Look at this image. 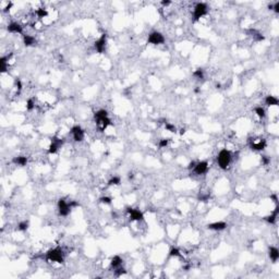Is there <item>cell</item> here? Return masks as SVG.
<instances>
[{
    "instance_id": "obj_9",
    "label": "cell",
    "mask_w": 279,
    "mask_h": 279,
    "mask_svg": "<svg viewBox=\"0 0 279 279\" xmlns=\"http://www.w3.org/2000/svg\"><path fill=\"white\" fill-rule=\"evenodd\" d=\"M128 213L130 214V217H131L132 220H136V221H142L144 219V216L142 214V212L140 209L136 208H129L128 209Z\"/></svg>"
},
{
    "instance_id": "obj_25",
    "label": "cell",
    "mask_w": 279,
    "mask_h": 279,
    "mask_svg": "<svg viewBox=\"0 0 279 279\" xmlns=\"http://www.w3.org/2000/svg\"><path fill=\"white\" fill-rule=\"evenodd\" d=\"M169 255H170V256H174V257H179V256L181 255V253H180V251H179V250L177 249V247H174V249L170 250Z\"/></svg>"
},
{
    "instance_id": "obj_14",
    "label": "cell",
    "mask_w": 279,
    "mask_h": 279,
    "mask_svg": "<svg viewBox=\"0 0 279 279\" xmlns=\"http://www.w3.org/2000/svg\"><path fill=\"white\" fill-rule=\"evenodd\" d=\"M269 257H271V260L273 261L274 263L277 262L278 258H279V251H278L277 247H269Z\"/></svg>"
},
{
    "instance_id": "obj_12",
    "label": "cell",
    "mask_w": 279,
    "mask_h": 279,
    "mask_svg": "<svg viewBox=\"0 0 279 279\" xmlns=\"http://www.w3.org/2000/svg\"><path fill=\"white\" fill-rule=\"evenodd\" d=\"M226 228H227V223L223 221H217V223H213L208 225V229L214 230V231H221V230H225Z\"/></svg>"
},
{
    "instance_id": "obj_16",
    "label": "cell",
    "mask_w": 279,
    "mask_h": 279,
    "mask_svg": "<svg viewBox=\"0 0 279 279\" xmlns=\"http://www.w3.org/2000/svg\"><path fill=\"white\" fill-rule=\"evenodd\" d=\"M278 210H279L278 209V206H276L275 210H274V212L272 213L269 216L265 217V220L268 221L269 223H275V221L277 220V217H278Z\"/></svg>"
},
{
    "instance_id": "obj_23",
    "label": "cell",
    "mask_w": 279,
    "mask_h": 279,
    "mask_svg": "<svg viewBox=\"0 0 279 279\" xmlns=\"http://www.w3.org/2000/svg\"><path fill=\"white\" fill-rule=\"evenodd\" d=\"M120 182H121V180H120L119 177H114V178H111L109 180L108 184L109 185H118V184H120Z\"/></svg>"
},
{
    "instance_id": "obj_19",
    "label": "cell",
    "mask_w": 279,
    "mask_h": 279,
    "mask_svg": "<svg viewBox=\"0 0 279 279\" xmlns=\"http://www.w3.org/2000/svg\"><path fill=\"white\" fill-rule=\"evenodd\" d=\"M23 41L25 46H32L33 44H35V37L32 35H23Z\"/></svg>"
},
{
    "instance_id": "obj_17",
    "label": "cell",
    "mask_w": 279,
    "mask_h": 279,
    "mask_svg": "<svg viewBox=\"0 0 279 279\" xmlns=\"http://www.w3.org/2000/svg\"><path fill=\"white\" fill-rule=\"evenodd\" d=\"M13 163L19 166H25L27 164V157L25 156H17L13 158Z\"/></svg>"
},
{
    "instance_id": "obj_7",
    "label": "cell",
    "mask_w": 279,
    "mask_h": 279,
    "mask_svg": "<svg viewBox=\"0 0 279 279\" xmlns=\"http://www.w3.org/2000/svg\"><path fill=\"white\" fill-rule=\"evenodd\" d=\"M71 134H72V136H73V139H74V141H76V142L83 141V139H84V130L82 129L81 127H79V125H75V127H73L72 129H71Z\"/></svg>"
},
{
    "instance_id": "obj_4",
    "label": "cell",
    "mask_w": 279,
    "mask_h": 279,
    "mask_svg": "<svg viewBox=\"0 0 279 279\" xmlns=\"http://www.w3.org/2000/svg\"><path fill=\"white\" fill-rule=\"evenodd\" d=\"M71 208H72V207H71L69 202H67V201L63 200V198L59 200L58 209H59V214H60L61 216H68L71 212Z\"/></svg>"
},
{
    "instance_id": "obj_30",
    "label": "cell",
    "mask_w": 279,
    "mask_h": 279,
    "mask_svg": "<svg viewBox=\"0 0 279 279\" xmlns=\"http://www.w3.org/2000/svg\"><path fill=\"white\" fill-rule=\"evenodd\" d=\"M167 145H168V140H165V139L161 140L160 143H159V147H161V148H163V147H166V146H167Z\"/></svg>"
},
{
    "instance_id": "obj_22",
    "label": "cell",
    "mask_w": 279,
    "mask_h": 279,
    "mask_svg": "<svg viewBox=\"0 0 279 279\" xmlns=\"http://www.w3.org/2000/svg\"><path fill=\"white\" fill-rule=\"evenodd\" d=\"M255 114L262 119L265 118V116H266V111H265V109L263 107H256L255 108Z\"/></svg>"
},
{
    "instance_id": "obj_29",
    "label": "cell",
    "mask_w": 279,
    "mask_h": 279,
    "mask_svg": "<svg viewBox=\"0 0 279 279\" xmlns=\"http://www.w3.org/2000/svg\"><path fill=\"white\" fill-rule=\"evenodd\" d=\"M166 129L170 132H176V128H174V125H170V123H166Z\"/></svg>"
},
{
    "instance_id": "obj_1",
    "label": "cell",
    "mask_w": 279,
    "mask_h": 279,
    "mask_svg": "<svg viewBox=\"0 0 279 279\" xmlns=\"http://www.w3.org/2000/svg\"><path fill=\"white\" fill-rule=\"evenodd\" d=\"M232 160V155L230 153V150L228 149H221L219 152L218 156H217V163H218L219 168L226 170L229 167L230 163Z\"/></svg>"
},
{
    "instance_id": "obj_20",
    "label": "cell",
    "mask_w": 279,
    "mask_h": 279,
    "mask_svg": "<svg viewBox=\"0 0 279 279\" xmlns=\"http://www.w3.org/2000/svg\"><path fill=\"white\" fill-rule=\"evenodd\" d=\"M35 13H36L37 17H39V19H44V17H46L48 15V12L45 8H38Z\"/></svg>"
},
{
    "instance_id": "obj_24",
    "label": "cell",
    "mask_w": 279,
    "mask_h": 279,
    "mask_svg": "<svg viewBox=\"0 0 279 279\" xmlns=\"http://www.w3.org/2000/svg\"><path fill=\"white\" fill-rule=\"evenodd\" d=\"M27 228H28V223L27 221H22V223H20L19 226H17V229H19L20 231H25Z\"/></svg>"
},
{
    "instance_id": "obj_5",
    "label": "cell",
    "mask_w": 279,
    "mask_h": 279,
    "mask_svg": "<svg viewBox=\"0 0 279 279\" xmlns=\"http://www.w3.org/2000/svg\"><path fill=\"white\" fill-rule=\"evenodd\" d=\"M148 43L153 44V45H160V44L165 43V37L158 32H153L148 36Z\"/></svg>"
},
{
    "instance_id": "obj_6",
    "label": "cell",
    "mask_w": 279,
    "mask_h": 279,
    "mask_svg": "<svg viewBox=\"0 0 279 279\" xmlns=\"http://www.w3.org/2000/svg\"><path fill=\"white\" fill-rule=\"evenodd\" d=\"M194 171L195 174H205L207 171H208V163L207 161H200V163H196L194 168L192 169Z\"/></svg>"
},
{
    "instance_id": "obj_2",
    "label": "cell",
    "mask_w": 279,
    "mask_h": 279,
    "mask_svg": "<svg viewBox=\"0 0 279 279\" xmlns=\"http://www.w3.org/2000/svg\"><path fill=\"white\" fill-rule=\"evenodd\" d=\"M46 256H47V260L50 261V262L62 263L63 260H65V253H63V250L60 249V247H56V249L48 251Z\"/></svg>"
},
{
    "instance_id": "obj_31",
    "label": "cell",
    "mask_w": 279,
    "mask_h": 279,
    "mask_svg": "<svg viewBox=\"0 0 279 279\" xmlns=\"http://www.w3.org/2000/svg\"><path fill=\"white\" fill-rule=\"evenodd\" d=\"M272 9H274V11H275L276 13H278L279 12V2L278 1L275 2V4H274L273 8H272Z\"/></svg>"
},
{
    "instance_id": "obj_15",
    "label": "cell",
    "mask_w": 279,
    "mask_h": 279,
    "mask_svg": "<svg viewBox=\"0 0 279 279\" xmlns=\"http://www.w3.org/2000/svg\"><path fill=\"white\" fill-rule=\"evenodd\" d=\"M122 266V258L120 257V256H115L114 258L111 260V262H110V267L114 269L118 268V267Z\"/></svg>"
},
{
    "instance_id": "obj_11",
    "label": "cell",
    "mask_w": 279,
    "mask_h": 279,
    "mask_svg": "<svg viewBox=\"0 0 279 279\" xmlns=\"http://www.w3.org/2000/svg\"><path fill=\"white\" fill-rule=\"evenodd\" d=\"M62 145V141L60 139H54L50 144L49 148H48V153L49 154H56L57 150L59 149V147Z\"/></svg>"
},
{
    "instance_id": "obj_13",
    "label": "cell",
    "mask_w": 279,
    "mask_h": 279,
    "mask_svg": "<svg viewBox=\"0 0 279 279\" xmlns=\"http://www.w3.org/2000/svg\"><path fill=\"white\" fill-rule=\"evenodd\" d=\"M266 146V143H265V140H262V139H258L257 141H255V140H253V141L251 142V147L253 148V149H256V150H262L264 149V147Z\"/></svg>"
},
{
    "instance_id": "obj_3",
    "label": "cell",
    "mask_w": 279,
    "mask_h": 279,
    "mask_svg": "<svg viewBox=\"0 0 279 279\" xmlns=\"http://www.w3.org/2000/svg\"><path fill=\"white\" fill-rule=\"evenodd\" d=\"M207 13V6L206 3H203V2H198V3L195 4L193 10V17L194 21H198L201 17H203L205 14Z\"/></svg>"
},
{
    "instance_id": "obj_26",
    "label": "cell",
    "mask_w": 279,
    "mask_h": 279,
    "mask_svg": "<svg viewBox=\"0 0 279 279\" xmlns=\"http://www.w3.org/2000/svg\"><path fill=\"white\" fill-rule=\"evenodd\" d=\"M26 108H27V110H32L35 108V101L33 100V99H28L27 103H26Z\"/></svg>"
},
{
    "instance_id": "obj_8",
    "label": "cell",
    "mask_w": 279,
    "mask_h": 279,
    "mask_svg": "<svg viewBox=\"0 0 279 279\" xmlns=\"http://www.w3.org/2000/svg\"><path fill=\"white\" fill-rule=\"evenodd\" d=\"M8 31L14 34H23V26L17 22H11L8 25Z\"/></svg>"
},
{
    "instance_id": "obj_27",
    "label": "cell",
    "mask_w": 279,
    "mask_h": 279,
    "mask_svg": "<svg viewBox=\"0 0 279 279\" xmlns=\"http://www.w3.org/2000/svg\"><path fill=\"white\" fill-rule=\"evenodd\" d=\"M194 76L198 77V79H203V76H204V73H203V70H196L195 72H194Z\"/></svg>"
},
{
    "instance_id": "obj_10",
    "label": "cell",
    "mask_w": 279,
    "mask_h": 279,
    "mask_svg": "<svg viewBox=\"0 0 279 279\" xmlns=\"http://www.w3.org/2000/svg\"><path fill=\"white\" fill-rule=\"evenodd\" d=\"M106 43H107V41H106V35L104 34L103 36H101L98 41H96V43H95V49H96V51L99 52V54L104 52L105 47H106Z\"/></svg>"
},
{
    "instance_id": "obj_18",
    "label": "cell",
    "mask_w": 279,
    "mask_h": 279,
    "mask_svg": "<svg viewBox=\"0 0 279 279\" xmlns=\"http://www.w3.org/2000/svg\"><path fill=\"white\" fill-rule=\"evenodd\" d=\"M278 98L275 96H266V98H265V104H266L267 106H277L278 105Z\"/></svg>"
},
{
    "instance_id": "obj_28",
    "label": "cell",
    "mask_w": 279,
    "mask_h": 279,
    "mask_svg": "<svg viewBox=\"0 0 279 279\" xmlns=\"http://www.w3.org/2000/svg\"><path fill=\"white\" fill-rule=\"evenodd\" d=\"M99 201H100V203H103V204H110V203H111V198H108V196H104V198H101Z\"/></svg>"
},
{
    "instance_id": "obj_21",
    "label": "cell",
    "mask_w": 279,
    "mask_h": 279,
    "mask_svg": "<svg viewBox=\"0 0 279 279\" xmlns=\"http://www.w3.org/2000/svg\"><path fill=\"white\" fill-rule=\"evenodd\" d=\"M107 117H108L107 111H106V110H104V109L98 110V111L95 114V119H96V121L97 120H100V119H104V118H107Z\"/></svg>"
}]
</instances>
